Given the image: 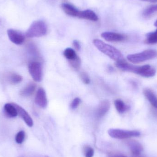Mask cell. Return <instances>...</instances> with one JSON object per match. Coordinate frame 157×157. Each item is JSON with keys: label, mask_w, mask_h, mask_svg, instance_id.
Wrapping results in <instances>:
<instances>
[{"label": "cell", "mask_w": 157, "mask_h": 157, "mask_svg": "<svg viewBox=\"0 0 157 157\" xmlns=\"http://www.w3.org/2000/svg\"><path fill=\"white\" fill-rule=\"evenodd\" d=\"M93 43L101 52L107 55L110 59L116 62L124 60L121 52L114 47L99 39L94 40Z\"/></svg>", "instance_id": "cell-1"}, {"label": "cell", "mask_w": 157, "mask_h": 157, "mask_svg": "<svg viewBox=\"0 0 157 157\" xmlns=\"http://www.w3.org/2000/svg\"><path fill=\"white\" fill-rule=\"evenodd\" d=\"M114 104L117 111L120 113H124L129 109L128 106L121 99L115 100Z\"/></svg>", "instance_id": "cell-20"}, {"label": "cell", "mask_w": 157, "mask_h": 157, "mask_svg": "<svg viewBox=\"0 0 157 157\" xmlns=\"http://www.w3.org/2000/svg\"><path fill=\"white\" fill-rule=\"evenodd\" d=\"M109 157H127L123 155H113L110 156Z\"/></svg>", "instance_id": "cell-30"}, {"label": "cell", "mask_w": 157, "mask_h": 157, "mask_svg": "<svg viewBox=\"0 0 157 157\" xmlns=\"http://www.w3.org/2000/svg\"><path fill=\"white\" fill-rule=\"evenodd\" d=\"M70 62V64L71 66L74 69L75 71H78L80 68V65H81V61L79 57H78L77 59L71 61Z\"/></svg>", "instance_id": "cell-24"}, {"label": "cell", "mask_w": 157, "mask_h": 157, "mask_svg": "<svg viewBox=\"0 0 157 157\" xmlns=\"http://www.w3.org/2000/svg\"><path fill=\"white\" fill-rule=\"evenodd\" d=\"M157 57V51L149 49L144 51L140 53L130 54L127 56V58L131 62L137 63L152 59Z\"/></svg>", "instance_id": "cell-3"}, {"label": "cell", "mask_w": 157, "mask_h": 157, "mask_svg": "<svg viewBox=\"0 0 157 157\" xmlns=\"http://www.w3.org/2000/svg\"><path fill=\"white\" fill-rule=\"evenodd\" d=\"M44 157H48V156H45Z\"/></svg>", "instance_id": "cell-33"}, {"label": "cell", "mask_w": 157, "mask_h": 157, "mask_svg": "<svg viewBox=\"0 0 157 157\" xmlns=\"http://www.w3.org/2000/svg\"><path fill=\"white\" fill-rule=\"evenodd\" d=\"M129 146L130 150L134 155H139L143 151V146L138 142L135 141H131L129 143Z\"/></svg>", "instance_id": "cell-18"}, {"label": "cell", "mask_w": 157, "mask_h": 157, "mask_svg": "<svg viewBox=\"0 0 157 157\" xmlns=\"http://www.w3.org/2000/svg\"><path fill=\"white\" fill-rule=\"evenodd\" d=\"M7 33L10 41L16 45H21L25 41V36L19 31L15 29H9L7 30Z\"/></svg>", "instance_id": "cell-7"}, {"label": "cell", "mask_w": 157, "mask_h": 157, "mask_svg": "<svg viewBox=\"0 0 157 157\" xmlns=\"http://www.w3.org/2000/svg\"><path fill=\"white\" fill-rule=\"evenodd\" d=\"M144 93L146 98H147L153 107L157 109V97L155 94L151 90L148 89L144 90Z\"/></svg>", "instance_id": "cell-19"}, {"label": "cell", "mask_w": 157, "mask_h": 157, "mask_svg": "<svg viewBox=\"0 0 157 157\" xmlns=\"http://www.w3.org/2000/svg\"><path fill=\"white\" fill-rule=\"evenodd\" d=\"M109 135L113 138L126 139L140 136L141 133L137 131H128L119 129H110L108 131Z\"/></svg>", "instance_id": "cell-4"}, {"label": "cell", "mask_w": 157, "mask_h": 157, "mask_svg": "<svg viewBox=\"0 0 157 157\" xmlns=\"http://www.w3.org/2000/svg\"><path fill=\"white\" fill-rule=\"evenodd\" d=\"M80 78L85 84H89L90 83V79L86 73L84 72H81L80 74Z\"/></svg>", "instance_id": "cell-27"}, {"label": "cell", "mask_w": 157, "mask_h": 157, "mask_svg": "<svg viewBox=\"0 0 157 157\" xmlns=\"http://www.w3.org/2000/svg\"><path fill=\"white\" fill-rule=\"evenodd\" d=\"M157 12V4L154 5L146 8L144 11L143 15L145 17L150 16Z\"/></svg>", "instance_id": "cell-23"}, {"label": "cell", "mask_w": 157, "mask_h": 157, "mask_svg": "<svg viewBox=\"0 0 157 157\" xmlns=\"http://www.w3.org/2000/svg\"><path fill=\"white\" fill-rule=\"evenodd\" d=\"M35 102L40 108L45 109L48 105V99L45 90L42 88L38 90L35 98Z\"/></svg>", "instance_id": "cell-8"}, {"label": "cell", "mask_w": 157, "mask_h": 157, "mask_svg": "<svg viewBox=\"0 0 157 157\" xmlns=\"http://www.w3.org/2000/svg\"><path fill=\"white\" fill-rule=\"evenodd\" d=\"M115 66L121 71H124L130 72L134 73L136 66L132 64L128 63L124 60L119 61L116 62Z\"/></svg>", "instance_id": "cell-14"}, {"label": "cell", "mask_w": 157, "mask_h": 157, "mask_svg": "<svg viewBox=\"0 0 157 157\" xmlns=\"http://www.w3.org/2000/svg\"><path fill=\"white\" fill-rule=\"evenodd\" d=\"M62 7L64 12L68 15L78 17L79 11L73 5L69 3H64L62 5Z\"/></svg>", "instance_id": "cell-13"}, {"label": "cell", "mask_w": 157, "mask_h": 157, "mask_svg": "<svg viewBox=\"0 0 157 157\" xmlns=\"http://www.w3.org/2000/svg\"><path fill=\"white\" fill-rule=\"evenodd\" d=\"M155 26L156 27H157V20L156 21V22H155Z\"/></svg>", "instance_id": "cell-32"}, {"label": "cell", "mask_w": 157, "mask_h": 157, "mask_svg": "<svg viewBox=\"0 0 157 157\" xmlns=\"http://www.w3.org/2000/svg\"><path fill=\"white\" fill-rule=\"evenodd\" d=\"M64 57L69 60V61L74 60L78 58V56L76 54L75 51L71 48H67L63 52Z\"/></svg>", "instance_id": "cell-21"}, {"label": "cell", "mask_w": 157, "mask_h": 157, "mask_svg": "<svg viewBox=\"0 0 157 157\" xmlns=\"http://www.w3.org/2000/svg\"><path fill=\"white\" fill-rule=\"evenodd\" d=\"M48 32L47 24L42 20H36L31 24L26 32L28 38L40 37L45 36Z\"/></svg>", "instance_id": "cell-2"}, {"label": "cell", "mask_w": 157, "mask_h": 157, "mask_svg": "<svg viewBox=\"0 0 157 157\" xmlns=\"http://www.w3.org/2000/svg\"><path fill=\"white\" fill-rule=\"evenodd\" d=\"M78 17L91 21H94V22H96L98 20V17L96 13L94 11L90 9L79 11Z\"/></svg>", "instance_id": "cell-12"}, {"label": "cell", "mask_w": 157, "mask_h": 157, "mask_svg": "<svg viewBox=\"0 0 157 157\" xmlns=\"http://www.w3.org/2000/svg\"><path fill=\"white\" fill-rule=\"evenodd\" d=\"M4 111L5 115L9 118H14L18 115L16 109L13 103H6L4 106Z\"/></svg>", "instance_id": "cell-17"}, {"label": "cell", "mask_w": 157, "mask_h": 157, "mask_svg": "<svg viewBox=\"0 0 157 157\" xmlns=\"http://www.w3.org/2000/svg\"><path fill=\"white\" fill-rule=\"evenodd\" d=\"M134 73L145 78H150L155 75L156 71L149 65L136 66Z\"/></svg>", "instance_id": "cell-6"}, {"label": "cell", "mask_w": 157, "mask_h": 157, "mask_svg": "<svg viewBox=\"0 0 157 157\" xmlns=\"http://www.w3.org/2000/svg\"><path fill=\"white\" fill-rule=\"evenodd\" d=\"M81 102V100L79 98H76L72 101L71 104V108L72 109H75L79 106Z\"/></svg>", "instance_id": "cell-28"}, {"label": "cell", "mask_w": 157, "mask_h": 157, "mask_svg": "<svg viewBox=\"0 0 157 157\" xmlns=\"http://www.w3.org/2000/svg\"><path fill=\"white\" fill-rule=\"evenodd\" d=\"M101 36L107 41L111 42H120L125 39V36L124 35L112 32H103Z\"/></svg>", "instance_id": "cell-10"}, {"label": "cell", "mask_w": 157, "mask_h": 157, "mask_svg": "<svg viewBox=\"0 0 157 157\" xmlns=\"http://www.w3.org/2000/svg\"><path fill=\"white\" fill-rule=\"evenodd\" d=\"M29 72L34 81L39 82L42 80L43 76L42 64L39 62L32 61L28 65Z\"/></svg>", "instance_id": "cell-5"}, {"label": "cell", "mask_w": 157, "mask_h": 157, "mask_svg": "<svg viewBox=\"0 0 157 157\" xmlns=\"http://www.w3.org/2000/svg\"><path fill=\"white\" fill-rule=\"evenodd\" d=\"M36 84L34 83H29L20 91L19 95L23 97H29L32 96L36 90Z\"/></svg>", "instance_id": "cell-15"}, {"label": "cell", "mask_w": 157, "mask_h": 157, "mask_svg": "<svg viewBox=\"0 0 157 157\" xmlns=\"http://www.w3.org/2000/svg\"><path fill=\"white\" fill-rule=\"evenodd\" d=\"M141 1H145V2H157V0H141Z\"/></svg>", "instance_id": "cell-31"}, {"label": "cell", "mask_w": 157, "mask_h": 157, "mask_svg": "<svg viewBox=\"0 0 157 157\" xmlns=\"http://www.w3.org/2000/svg\"><path fill=\"white\" fill-rule=\"evenodd\" d=\"M5 79L10 84H17L22 81L23 77L15 73L9 72L6 75Z\"/></svg>", "instance_id": "cell-16"}, {"label": "cell", "mask_w": 157, "mask_h": 157, "mask_svg": "<svg viewBox=\"0 0 157 157\" xmlns=\"http://www.w3.org/2000/svg\"><path fill=\"white\" fill-rule=\"evenodd\" d=\"M17 111V114L24 120L26 124L29 127H31L33 125V121L30 115L24 108L19 106L18 104L13 103Z\"/></svg>", "instance_id": "cell-9"}, {"label": "cell", "mask_w": 157, "mask_h": 157, "mask_svg": "<svg viewBox=\"0 0 157 157\" xmlns=\"http://www.w3.org/2000/svg\"><path fill=\"white\" fill-rule=\"evenodd\" d=\"M25 134L24 131H21L18 132L16 136L15 141L16 143L18 144H22L25 140Z\"/></svg>", "instance_id": "cell-25"}, {"label": "cell", "mask_w": 157, "mask_h": 157, "mask_svg": "<svg viewBox=\"0 0 157 157\" xmlns=\"http://www.w3.org/2000/svg\"><path fill=\"white\" fill-rule=\"evenodd\" d=\"M110 108V103L108 100L102 101L99 104L96 112V116L98 119L103 117L108 113Z\"/></svg>", "instance_id": "cell-11"}, {"label": "cell", "mask_w": 157, "mask_h": 157, "mask_svg": "<svg viewBox=\"0 0 157 157\" xmlns=\"http://www.w3.org/2000/svg\"><path fill=\"white\" fill-rule=\"evenodd\" d=\"M146 43L148 44L157 43V29L155 31L148 33L146 36Z\"/></svg>", "instance_id": "cell-22"}, {"label": "cell", "mask_w": 157, "mask_h": 157, "mask_svg": "<svg viewBox=\"0 0 157 157\" xmlns=\"http://www.w3.org/2000/svg\"><path fill=\"white\" fill-rule=\"evenodd\" d=\"M94 149L90 147H86L84 149L85 157H93L94 155Z\"/></svg>", "instance_id": "cell-26"}, {"label": "cell", "mask_w": 157, "mask_h": 157, "mask_svg": "<svg viewBox=\"0 0 157 157\" xmlns=\"http://www.w3.org/2000/svg\"><path fill=\"white\" fill-rule=\"evenodd\" d=\"M73 45L74 47L75 48L76 50H79L81 48V45H80V43L79 41L77 40H74L73 42Z\"/></svg>", "instance_id": "cell-29"}]
</instances>
